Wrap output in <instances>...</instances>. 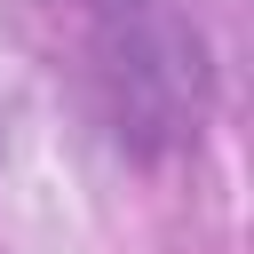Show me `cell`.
I'll return each mask as SVG.
<instances>
[{
	"label": "cell",
	"mask_w": 254,
	"mask_h": 254,
	"mask_svg": "<svg viewBox=\"0 0 254 254\" xmlns=\"http://www.w3.org/2000/svg\"><path fill=\"white\" fill-rule=\"evenodd\" d=\"M0 143H8V111H0Z\"/></svg>",
	"instance_id": "2"
},
{
	"label": "cell",
	"mask_w": 254,
	"mask_h": 254,
	"mask_svg": "<svg viewBox=\"0 0 254 254\" xmlns=\"http://www.w3.org/2000/svg\"><path fill=\"white\" fill-rule=\"evenodd\" d=\"M87 79L119 143H175L198 119L206 56L175 0H87Z\"/></svg>",
	"instance_id": "1"
}]
</instances>
